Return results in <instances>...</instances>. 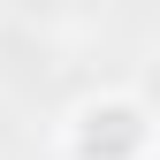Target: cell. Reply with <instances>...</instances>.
<instances>
[{
	"label": "cell",
	"instance_id": "7a4b0ae2",
	"mask_svg": "<svg viewBox=\"0 0 160 160\" xmlns=\"http://www.w3.org/2000/svg\"><path fill=\"white\" fill-rule=\"evenodd\" d=\"M145 160H160V145H152V152H145Z\"/></svg>",
	"mask_w": 160,
	"mask_h": 160
},
{
	"label": "cell",
	"instance_id": "6da1fadb",
	"mask_svg": "<svg viewBox=\"0 0 160 160\" xmlns=\"http://www.w3.org/2000/svg\"><path fill=\"white\" fill-rule=\"evenodd\" d=\"M53 137H61V160H145L160 145V122L137 92H84Z\"/></svg>",
	"mask_w": 160,
	"mask_h": 160
}]
</instances>
